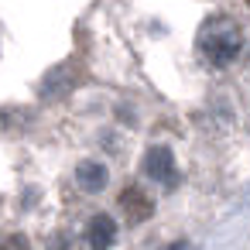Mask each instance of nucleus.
Masks as SVG:
<instances>
[{
	"label": "nucleus",
	"mask_w": 250,
	"mask_h": 250,
	"mask_svg": "<svg viewBox=\"0 0 250 250\" xmlns=\"http://www.w3.org/2000/svg\"><path fill=\"white\" fill-rule=\"evenodd\" d=\"M144 175H147V178H154V182H161V185H171V182L178 178L171 147H165V144L147 147V154H144Z\"/></svg>",
	"instance_id": "obj_2"
},
{
	"label": "nucleus",
	"mask_w": 250,
	"mask_h": 250,
	"mask_svg": "<svg viewBox=\"0 0 250 250\" xmlns=\"http://www.w3.org/2000/svg\"><path fill=\"white\" fill-rule=\"evenodd\" d=\"M168 250H188V243H182V240H178V243H171Z\"/></svg>",
	"instance_id": "obj_7"
},
{
	"label": "nucleus",
	"mask_w": 250,
	"mask_h": 250,
	"mask_svg": "<svg viewBox=\"0 0 250 250\" xmlns=\"http://www.w3.org/2000/svg\"><path fill=\"white\" fill-rule=\"evenodd\" d=\"M120 209H124V216H127L130 223H144V219L154 216V199H151L144 188L127 185V188L120 192Z\"/></svg>",
	"instance_id": "obj_3"
},
{
	"label": "nucleus",
	"mask_w": 250,
	"mask_h": 250,
	"mask_svg": "<svg viewBox=\"0 0 250 250\" xmlns=\"http://www.w3.org/2000/svg\"><path fill=\"white\" fill-rule=\"evenodd\" d=\"M86 240H89L93 250H110L113 240H117V223H113L106 212L93 216V219H89V229H86Z\"/></svg>",
	"instance_id": "obj_4"
},
{
	"label": "nucleus",
	"mask_w": 250,
	"mask_h": 250,
	"mask_svg": "<svg viewBox=\"0 0 250 250\" xmlns=\"http://www.w3.org/2000/svg\"><path fill=\"white\" fill-rule=\"evenodd\" d=\"M4 250H31V243H28L24 233H11V236L4 240Z\"/></svg>",
	"instance_id": "obj_6"
},
{
	"label": "nucleus",
	"mask_w": 250,
	"mask_h": 250,
	"mask_svg": "<svg viewBox=\"0 0 250 250\" xmlns=\"http://www.w3.org/2000/svg\"><path fill=\"white\" fill-rule=\"evenodd\" d=\"M195 45H199V52L206 55V62H212V65H229V62H236V55L243 52V31H240V24H236L233 18L212 14V18L202 21Z\"/></svg>",
	"instance_id": "obj_1"
},
{
	"label": "nucleus",
	"mask_w": 250,
	"mask_h": 250,
	"mask_svg": "<svg viewBox=\"0 0 250 250\" xmlns=\"http://www.w3.org/2000/svg\"><path fill=\"white\" fill-rule=\"evenodd\" d=\"M76 178H79V185H83L86 192H103V185H106V168L96 165V161H83L79 171H76Z\"/></svg>",
	"instance_id": "obj_5"
}]
</instances>
